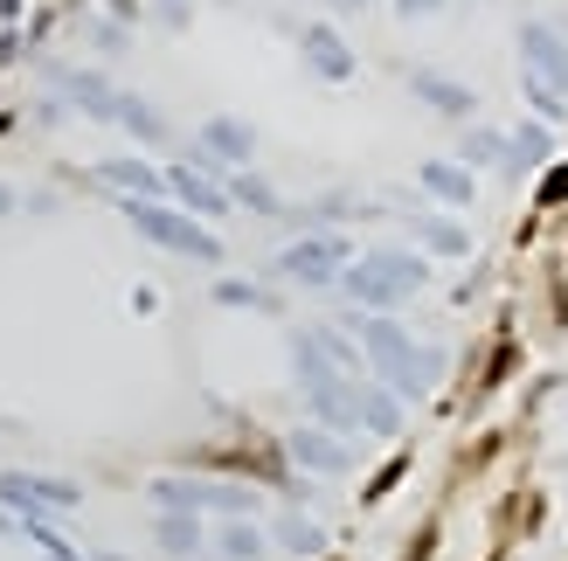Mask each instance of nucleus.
I'll return each mask as SVG.
<instances>
[{
    "mask_svg": "<svg viewBox=\"0 0 568 561\" xmlns=\"http://www.w3.org/2000/svg\"><path fill=\"white\" fill-rule=\"evenodd\" d=\"M284 458H292L298 471H312V479H347V471L361 465L354 443L339 430H320V424H298L292 437H284Z\"/></svg>",
    "mask_w": 568,
    "mask_h": 561,
    "instance_id": "423d86ee",
    "label": "nucleus"
},
{
    "mask_svg": "<svg viewBox=\"0 0 568 561\" xmlns=\"http://www.w3.org/2000/svg\"><path fill=\"white\" fill-rule=\"evenodd\" d=\"M416 181H423V194H430L444 215H458V208L478 202V174H471L458 153H450V160H423V166H416Z\"/></svg>",
    "mask_w": 568,
    "mask_h": 561,
    "instance_id": "f8f14e48",
    "label": "nucleus"
},
{
    "mask_svg": "<svg viewBox=\"0 0 568 561\" xmlns=\"http://www.w3.org/2000/svg\"><path fill=\"white\" fill-rule=\"evenodd\" d=\"M230 202L250 208V215H284V194L257 174V166H236V174H230Z\"/></svg>",
    "mask_w": 568,
    "mask_h": 561,
    "instance_id": "4be33fe9",
    "label": "nucleus"
},
{
    "mask_svg": "<svg viewBox=\"0 0 568 561\" xmlns=\"http://www.w3.org/2000/svg\"><path fill=\"white\" fill-rule=\"evenodd\" d=\"M548 153H555V139H548V125H534V119H520V125H514V160H506V174L520 181L527 166H541Z\"/></svg>",
    "mask_w": 568,
    "mask_h": 561,
    "instance_id": "393cba45",
    "label": "nucleus"
},
{
    "mask_svg": "<svg viewBox=\"0 0 568 561\" xmlns=\"http://www.w3.org/2000/svg\"><path fill=\"white\" fill-rule=\"evenodd\" d=\"M354 264V249H347V236L339 230H312V236H298V243H284V257H277V271L292 277V285H305V292H339V271Z\"/></svg>",
    "mask_w": 568,
    "mask_h": 561,
    "instance_id": "7ed1b4c3",
    "label": "nucleus"
},
{
    "mask_svg": "<svg viewBox=\"0 0 568 561\" xmlns=\"http://www.w3.org/2000/svg\"><path fill=\"white\" fill-rule=\"evenodd\" d=\"M354 424L367 437H403V396H395L388 381L361 375V388H354Z\"/></svg>",
    "mask_w": 568,
    "mask_h": 561,
    "instance_id": "2eb2a0df",
    "label": "nucleus"
},
{
    "mask_svg": "<svg viewBox=\"0 0 568 561\" xmlns=\"http://www.w3.org/2000/svg\"><path fill=\"white\" fill-rule=\"evenodd\" d=\"M166 202L174 208H187V215H202V222H215V215H230L236 202H230V166H215V160H174L166 166Z\"/></svg>",
    "mask_w": 568,
    "mask_h": 561,
    "instance_id": "20e7f679",
    "label": "nucleus"
},
{
    "mask_svg": "<svg viewBox=\"0 0 568 561\" xmlns=\"http://www.w3.org/2000/svg\"><path fill=\"white\" fill-rule=\"evenodd\" d=\"M298 49H305V70L320 76V83H354V70H361V55L347 49V35H339L333 21H305L298 28Z\"/></svg>",
    "mask_w": 568,
    "mask_h": 561,
    "instance_id": "1a4fd4ad",
    "label": "nucleus"
},
{
    "mask_svg": "<svg viewBox=\"0 0 568 561\" xmlns=\"http://www.w3.org/2000/svg\"><path fill=\"white\" fill-rule=\"evenodd\" d=\"M146 499L160 513H209V479H181V471H166V479L146 486Z\"/></svg>",
    "mask_w": 568,
    "mask_h": 561,
    "instance_id": "aec40b11",
    "label": "nucleus"
},
{
    "mask_svg": "<svg viewBox=\"0 0 568 561\" xmlns=\"http://www.w3.org/2000/svg\"><path fill=\"white\" fill-rule=\"evenodd\" d=\"M125 208V222L146 243H160V249H174V257H194V264H222V236L209 230L202 215H187V208H174V202H119Z\"/></svg>",
    "mask_w": 568,
    "mask_h": 561,
    "instance_id": "f03ea898",
    "label": "nucleus"
},
{
    "mask_svg": "<svg viewBox=\"0 0 568 561\" xmlns=\"http://www.w3.org/2000/svg\"><path fill=\"white\" fill-rule=\"evenodd\" d=\"M520 91H527V104H534V111H541V125L568 111V98H561V91H548V83H534V76H520Z\"/></svg>",
    "mask_w": 568,
    "mask_h": 561,
    "instance_id": "a878e982",
    "label": "nucleus"
},
{
    "mask_svg": "<svg viewBox=\"0 0 568 561\" xmlns=\"http://www.w3.org/2000/svg\"><path fill=\"white\" fill-rule=\"evenodd\" d=\"M326 8H333V14H361V8H367V0H326Z\"/></svg>",
    "mask_w": 568,
    "mask_h": 561,
    "instance_id": "2f4dec72",
    "label": "nucleus"
},
{
    "mask_svg": "<svg viewBox=\"0 0 568 561\" xmlns=\"http://www.w3.org/2000/svg\"><path fill=\"white\" fill-rule=\"evenodd\" d=\"M194 153L236 174V166L257 160V125H243V119H209V125H202V139H194Z\"/></svg>",
    "mask_w": 568,
    "mask_h": 561,
    "instance_id": "4468645a",
    "label": "nucleus"
},
{
    "mask_svg": "<svg viewBox=\"0 0 568 561\" xmlns=\"http://www.w3.org/2000/svg\"><path fill=\"white\" fill-rule=\"evenodd\" d=\"M98 181L119 194V202H166V166L139 160V153H119V160H98Z\"/></svg>",
    "mask_w": 568,
    "mask_h": 561,
    "instance_id": "9b49d317",
    "label": "nucleus"
},
{
    "mask_svg": "<svg viewBox=\"0 0 568 561\" xmlns=\"http://www.w3.org/2000/svg\"><path fill=\"white\" fill-rule=\"evenodd\" d=\"M416 243H423V257H444V264H465L471 257V230L458 215H423L416 222Z\"/></svg>",
    "mask_w": 568,
    "mask_h": 561,
    "instance_id": "f3484780",
    "label": "nucleus"
},
{
    "mask_svg": "<svg viewBox=\"0 0 568 561\" xmlns=\"http://www.w3.org/2000/svg\"><path fill=\"white\" fill-rule=\"evenodd\" d=\"M0 215H14V187L8 181H0Z\"/></svg>",
    "mask_w": 568,
    "mask_h": 561,
    "instance_id": "473e14b6",
    "label": "nucleus"
},
{
    "mask_svg": "<svg viewBox=\"0 0 568 561\" xmlns=\"http://www.w3.org/2000/svg\"><path fill=\"white\" fill-rule=\"evenodd\" d=\"M49 76H55V91H63L91 125H119V98H125V91H119L104 70H63V63H55Z\"/></svg>",
    "mask_w": 568,
    "mask_h": 561,
    "instance_id": "9d476101",
    "label": "nucleus"
},
{
    "mask_svg": "<svg viewBox=\"0 0 568 561\" xmlns=\"http://www.w3.org/2000/svg\"><path fill=\"white\" fill-rule=\"evenodd\" d=\"M520 76L534 83H548V91L568 98V42H561V28L555 21H520Z\"/></svg>",
    "mask_w": 568,
    "mask_h": 561,
    "instance_id": "0eeeda50",
    "label": "nucleus"
},
{
    "mask_svg": "<svg viewBox=\"0 0 568 561\" xmlns=\"http://www.w3.org/2000/svg\"><path fill=\"white\" fill-rule=\"evenodd\" d=\"M119 132H125V139H139V146H160V139H166V111L125 91V98H119Z\"/></svg>",
    "mask_w": 568,
    "mask_h": 561,
    "instance_id": "5701e85b",
    "label": "nucleus"
},
{
    "mask_svg": "<svg viewBox=\"0 0 568 561\" xmlns=\"http://www.w3.org/2000/svg\"><path fill=\"white\" fill-rule=\"evenodd\" d=\"M153 548L166 561H202L215 541L202 534V513H153Z\"/></svg>",
    "mask_w": 568,
    "mask_h": 561,
    "instance_id": "dca6fc26",
    "label": "nucleus"
},
{
    "mask_svg": "<svg viewBox=\"0 0 568 561\" xmlns=\"http://www.w3.org/2000/svg\"><path fill=\"white\" fill-rule=\"evenodd\" d=\"M215 305H230V313H284V298L264 292L257 277H222V285H215Z\"/></svg>",
    "mask_w": 568,
    "mask_h": 561,
    "instance_id": "b1692460",
    "label": "nucleus"
},
{
    "mask_svg": "<svg viewBox=\"0 0 568 561\" xmlns=\"http://www.w3.org/2000/svg\"><path fill=\"white\" fill-rule=\"evenodd\" d=\"M458 160L471 166V174H478V166H499V174H506V160H514V139H506L499 125H465Z\"/></svg>",
    "mask_w": 568,
    "mask_h": 561,
    "instance_id": "412c9836",
    "label": "nucleus"
},
{
    "mask_svg": "<svg viewBox=\"0 0 568 561\" xmlns=\"http://www.w3.org/2000/svg\"><path fill=\"white\" fill-rule=\"evenodd\" d=\"M0 507L14 520H55V513H77L83 492L70 479H36V471H0Z\"/></svg>",
    "mask_w": 568,
    "mask_h": 561,
    "instance_id": "39448f33",
    "label": "nucleus"
},
{
    "mask_svg": "<svg viewBox=\"0 0 568 561\" xmlns=\"http://www.w3.org/2000/svg\"><path fill=\"white\" fill-rule=\"evenodd\" d=\"M423 285H430V257H423V249H388V243L339 271L347 313H395V305H409Z\"/></svg>",
    "mask_w": 568,
    "mask_h": 561,
    "instance_id": "f257e3e1",
    "label": "nucleus"
},
{
    "mask_svg": "<svg viewBox=\"0 0 568 561\" xmlns=\"http://www.w3.org/2000/svg\"><path fill=\"white\" fill-rule=\"evenodd\" d=\"M98 49H125V21H104L98 28Z\"/></svg>",
    "mask_w": 568,
    "mask_h": 561,
    "instance_id": "c756f323",
    "label": "nucleus"
},
{
    "mask_svg": "<svg viewBox=\"0 0 568 561\" xmlns=\"http://www.w3.org/2000/svg\"><path fill=\"white\" fill-rule=\"evenodd\" d=\"M555 202H568V160H555L548 181H541V208H555Z\"/></svg>",
    "mask_w": 568,
    "mask_h": 561,
    "instance_id": "bb28decb",
    "label": "nucleus"
},
{
    "mask_svg": "<svg viewBox=\"0 0 568 561\" xmlns=\"http://www.w3.org/2000/svg\"><path fill=\"white\" fill-rule=\"evenodd\" d=\"M111 21H139V0H111Z\"/></svg>",
    "mask_w": 568,
    "mask_h": 561,
    "instance_id": "7c9ffc66",
    "label": "nucleus"
},
{
    "mask_svg": "<svg viewBox=\"0 0 568 561\" xmlns=\"http://www.w3.org/2000/svg\"><path fill=\"white\" fill-rule=\"evenodd\" d=\"M83 561H125V554H104V548H83Z\"/></svg>",
    "mask_w": 568,
    "mask_h": 561,
    "instance_id": "72a5a7b5",
    "label": "nucleus"
},
{
    "mask_svg": "<svg viewBox=\"0 0 568 561\" xmlns=\"http://www.w3.org/2000/svg\"><path fill=\"white\" fill-rule=\"evenodd\" d=\"M215 554H222V561H271L277 541H271V527H264V520H222Z\"/></svg>",
    "mask_w": 568,
    "mask_h": 561,
    "instance_id": "a211bd4d",
    "label": "nucleus"
},
{
    "mask_svg": "<svg viewBox=\"0 0 568 561\" xmlns=\"http://www.w3.org/2000/svg\"><path fill=\"white\" fill-rule=\"evenodd\" d=\"M153 21L166 28V35H181V28H187V0H153Z\"/></svg>",
    "mask_w": 568,
    "mask_h": 561,
    "instance_id": "cd10ccee",
    "label": "nucleus"
},
{
    "mask_svg": "<svg viewBox=\"0 0 568 561\" xmlns=\"http://www.w3.org/2000/svg\"><path fill=\"white\" fill-rule=\"evenodd\" d=\"M444 8H450V0H395V21H430Z\"/></svg>",
    "mask_w": 568,
    "mask_h": 561,
    "instance_id": "c85d7f7f",
    "label": "nucleus"
},
{
    "mask_svg": "<svg viewBox=\"0 0 568 561\" xmlns=\"http://www.w3.org/2000/svg\"><path fill=\"white\" fill-rule=\"evenodd\" d=\"M409 98H423L430 111H444V119H471V111H478L471 83H458V76L437 70V63H416V70H409Z\"/></svg>",
    "mask_w": 568,
    "mask_h": 561,
    "instance_id": "ddd939ff",
    "label": "nucleus"
},
{
    "mask_svg": "<svg viewBox=\"0 0 568 561\" xmlns=\"http://www.w3.org/2000/svg\"><path fill=\"white\" fill-rule=\"evenodd\" d=\"M271 541H277V554L312 561V554H326V527L312 513H271Z\"/></svg>",
    "mask_w": 568,
    "mask_h": 561,
    "instance_id": "6ab92c4d",
    "label": "nucleus"
},
{
    "mask_svg": "<svg viewBox=\"0 0 568 561\" xmlns=\"http://www.w3.org/2000/svg\"><path fill=\"white\" fill-rule=\"evenodd\" d=\"M354 388H361V375H320V381H298V402H305V416L320 430H361L354 424Z\"/></svg>",
    "mask_w": 568,
    "mask_h": 561,
    "instance_id": "6e6552de",
    "label": "nucleus"
}]
</instances>
